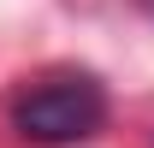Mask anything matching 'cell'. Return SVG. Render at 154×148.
<instances>
[{
    "mask_svg": "<svg viewBox=\"0 0 154 148\" xmlns=\"http://www.w3.org/2000/svg\"><path fill=\"white\" fill-rule=\"evenodd\" d=\"M101 125H107V89L89 71H54L42 83H30L18 95V107H12V130L36 148L89 142Z\"/></svg>",
    "mask_w": 154,
    "mask_h": 148,
    "instance_id": "1",
    "label": "cell"
}]
</instances>
